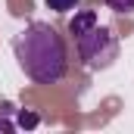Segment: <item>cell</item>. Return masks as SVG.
<instances>
[{
    "mask_svg": "<svg viewBox=\"0 0 134 134\" xmlns=\"http://www.w3.org/2000/svg\"><path fill=\"white\" fill-rule=\"evenodd\" d=\"M19 69L34 84H59L69 72V50L63 34L50 22H31L13 41Z\"/></svg>",
    "mask_w": 134,
    "mask_h": 134,
    "instance_id": "1",
    "label": "cell"
},
{
    "mask_svg": "<svg viewBox=\"0 0 134 134\" xmlns=\"http://www.w3.org/2000/svg\"><path fill=\"white\" fill-rule=\"evenodd\" d=\"M119 34L112 31L109 25H94V28H87L84 34H78L75 37V50H78V56H81V63L84 69H91V72H103V69H109L115 59H119Z\"/></svg>",
    "mask_w": 134,
    "mask_h": 134,
    "instance_id": "2",
    "label": "cell"
},
{
    "mask_svg": "<svg viewBox=\"0 0 134 134\" xmlns=\"http://www.w3.org/2000/svg\"><path fill=\"white\" fill-rule=\"evenodd\" d=\"M97 22H100V19H97V9H81V13H75V16L69 19V31L78 37V34H84L87 28H94Z\"/></svg>",
    "mask_w": 134,
    "mask_h": 134,
    "instance_id": "3",
    "label": "cell"
},
{
    "mask_svg": "<svg viewBox=\"0 0 134 134\" xmlns=\"http://www.w3.org/2000/svg\"><path fill=\"white\" fill-rule=\"evenodd\" d=\"M112 13H119V16H131L134 13V0H103Z\"/></svg>",
    "mask_w": 134,
    "mask_h": 134,
    "instance_id": "4",
    "label": "cell"
},
{
    "mask_svg": "<svg viewBox=\"0 0 134 134\" xmlns=\"http://www.w3.org/2000/svg\"><path fill=\"white\" fill-rule=\"evenodd\" d=\"M47 6H50L53 13H69V9L78 6V0H47Z\"/></svg>",
    "mask_w": 134,
    "mask_h": 134,
    "instance_id": "5",
    "label": "cell"
},
{
    "mask_svg": "<svg viewBox=\"0 0 134 134\" xmlns=\"http://www.w3.org/2000/svg\"><path fill=\"white\" fill-rule=\"evenodd\" d=\"M13 128H16L13 122H6V119H0V131H3V134H13Z\"/></svg>",
    "mask_w": 134,
    "mask_h": 134,
    "instance_id": "6",
    "label": "cell"
}]
</instances>
